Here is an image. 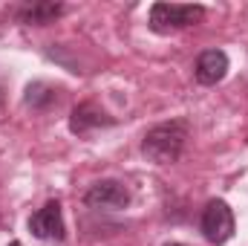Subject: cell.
<instances>
[{
  "instance_id": "52a82bcc",
  "label": "cell",
  "mask_w": 248,
  "mask_h": 246,
  "mask_svg": "<svg viewBox=\"0 0 248 246\" xmlns=\"http://www.w3.org/2000/svg\"><path fill=\"white\" fill-rule=\"evenodd\" d=\"M101 124H113V119H110L101 107H95L93 102L78 105V107L72 110V116H69V130H72V133H90L93 127H101Z\"/></svg>"
},
{
  "instance_id": "277c9868",
  "label": "cell",
  "mask_w": 248,
  "mask_h": 246,
  "mask_svg": "<svg viewBox=\"0 0 248 246\" xmlns=\"http://www.w3.org/2000/svg\"><path fill=\"white\" fill-rule=\"evenodd\" d=\"M84 206L90 209H127L130 206V188L122 180H98L87 188Z\"/></svg>"
},
{
  "instance_id": "5b68a950",
  "label": "cell",
  "mask_w": 248,
  "mask_h": 246,
  "mask_svg": "<svg viewBox=\"0 0 248 246\" xmlns=\"http://www.w3.org/2000/svg\"><path fill=\"white\" fill-rule=\"evenodd\" d=\"M29 232L41 241H63L66 229H63V211L58 200H49L46 206H41L32 217H29Z\"/></svg>"
},
{
  "instance_id": "3957f363",
  "label": "cell",
  "mask_w": 248,
  "mask_h": 246,
  "mask_svg": "<svg viewBox=\"0 0 248 246\" xmlns=\"http://www.w3.org/2000/svg\"><path fill=\"white\" fill-rule=\"evenodd\" d=\"M202 235L211 244H225L234 235V211L225 200H211L202 211Z\"/></svg>"
},
{
  "instance_id": "9c48e42d",
  "label": "cell",
  "mask_w": 248,
  "mask_h": 246,
  "mask_svg": "<svg viewBox=\"0 0 248 246\" xmlns=\"http://www.w3.org/2000/svg\"><path fill=\"white\" fill-rule=\"evenodd\" d=\"M55 102H58V90H55V87H49V84H44V81H35V84L26 87V105H29V107L46 110V107H52Z\"/></svg>"
},
{
  "instance_id": "30bf717a",
  "label": "cell",
  "mask_w": 248,
  "mask_h": 246,
  "mask_svg": "<svg viewBox=\"0 0 248 246\" xmlns=\"http://www.w3.org/2000/svg\"><path fill=\"white\" fill-rule=\"evenodd\" d=\"M9 246H20V244H17V241H12V244H9Z\"/></svg>"
},
{
  "instance_id": "8fae6325",
  "label": "cell",
  "mask_w": 248,
  "mask_h": 246,
  "mask_svg": "<svg viewBox=\"0 0 248 246\" xmlns=\"http://www.w3.org/2000/svg\"><path fill=\"white\" fill-rule=\"evenodd\" d=\"M165 246H182V244H165Z\"/></svg>"
},
{
  "instance_id": "6da1fadb",
  "label": "cell",
  "mask_w": 248,
  "mask_h": 246,
  "mask_svg": "<svg viewBox=\"0 0 248 246\" xmlns=\"http://www.w3.org/2000/svg\"><path fill=\"white\" fill-rule=\"evenodd\" d=\"M185 139H187V124L182 119H173V122L156 124L144 133V142H141V154L156 162V165H170L182 157L185 151Z\"/></svg>"
},
{
  "instance_id": "8992f818",
  "label": "cell",
  "mask_w": 248,
  "mask_h": 246,
  "mask_svg": "<svg viewBox=\"0 0 248 246\" xmlns=\"http://www.w3.org/2000/svg\"><path fill=\"white\" fill-rule=\"evenodd\" d=\"M193 75H196V81L205 84V87L219 84V81L228 75V55H225L222 50H205V53L196 58Z\"/></svg>"
},
{
  "instance_id": "ba28073f",
  "label": "cell",
  "mask_w": 248,
  "mask_h": 246,
  "mask_svg": "<svg viewBox=\"0 0 248 246\" xmlns=\"http://www.w3.org/2000/svg\"><path fill=\"white\" fill-rule=\"evenodd\" d=\"M61 12H63L61 3H29V6H23V9H17V18H20L23 23H32V26H46V23H52Z\"/></svg>"
},
{
  "instance_id": "7a4b0ae2",
  "label": "cell",
  "mask_w": 248,
  "mask_h": 246,
  "mask_svg": "<svg viewBox=\"0 0 248 246\" xmlns=\"http://www.w3.org/2000/svg\"><path fill=\"white\" fill-rule=\"evenodd\" d=\"M202 18H205L202 6H179V3H153L150 6V29L159 35L196 26Z\"/></svg>"
}]
</instances>
